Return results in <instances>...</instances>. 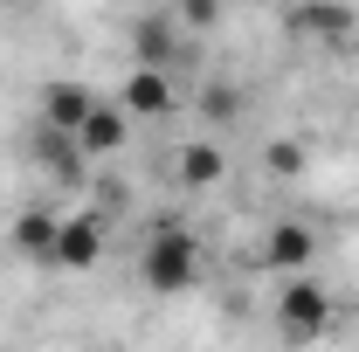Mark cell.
I'll return each mask as SVG.
<instances>
[{
	"mask_svg": "<svg viewBox=\"0 0 359 352\" xmlns=\"http://www.w3.org/2000/svg\"><path fill=\"white\" fill-rule=\"evenodd\" d=\"M194 269H201V242H194L180 221H159V235H152L145 256H138L145 290H152V297H180V290H194Z\"/></svg>",
	"mask_w": 359,
	"mask_h": 352,
	"instance_id": "6da1fadb",
	"label": "cell"
},
{
	"mask_svg": "<svg viewBox=\"0 0 359 352\" xmlns=\"http://www.w3.org/2000/svg\"><path fill=\"white\" fill-rule=\"evenodd\" d=\"M339 325V304H332V290L311 283V276H283V290H276V332L290 339V346H311Z\"/></svg>",
	"mask_w": 359,
	"mask_h": 352,
	"instance_id": "7a4b0ae2",
	"label": "cell"
},
{
	"mask_svg": "<svg viewBox=\"0 0 359 352\" xmlns=\"http://www.w3.org/2000/svg\"><path fill=\"white\" fill-rule=\"evenodd\" d=\"M180 104V90H173V69H125V83H118V111L125 118H166Z\"/></svg>",
	"mask_w": 359,
	"mask_h": 352,
	"instance_id": "3957f363",
	"label": "cell"
},
{
	"mask_svg": "<svg viewBox=\"0 0 359 352\" xmlns=\"http://www.w3.org/2000/svg\"><path fill=\"white\" fill-rule=\"evenodd\" d=\"M104 256V215H62L55 228V263L62 269H97Z\"/></svg>",
	"mask_w": 359,
	"mask_h": 352,
	"instance_id": "277c9868",
	"label": "cell"
},
{
	"mask_svg": "<svg viewBox=\"0 0 359 352\" xmlns=\"http://www.w3.org/2000/svg\"><path fill=\"white\" fill-rule=\"evenodd\" d=\"M173 180H180V194H208V187L228 180V152L215 145V138H194V145H180Z\"/></svg>",
	"mask_w": 359,
	"mask_h": 352,
	"instance_id": "5b68a950",
	"label": "cell"
},
{
	"mask_svg": "<svg viewBox=\"0 0 359 352\" xmlns=\"http://www.w3.org/2000/svg\"><path fill=\"white\" fill-rule=\"evenodd\" d=\"M90 111H97V90H83V83H48V90H42V132L76 138Z\"/></svg>",
	"mask_w": 359,
	"mask_h": 352,
	"instance_id": "8992f818",
	"label": "cell"
},
{
	"mask_svg": "<svg viewBox=\"0 0 359 352\" xmlns=\"http://www.w3.org/2000/svg\"><path fill=\"white\" fill-rule=\"evenodd\" d=\"M318 256V235L304 228V221H276L269 228V242H263V263L269 269H283V276H304Z\"/></svg>",
	"mask_w": 359,
	"mask_h": 352,
	"instance_id": "52a82bcc",
	"label": "cell"
},
{
	"mask_svg": "<svg viewBox=\"0 0 359 352\" xmlns=\"http://www.w3.org/2000/svg\"><path fill=\"white\" fill-rule=\"evenodd\" d=\"M283 28L304 35V42H346L353 35V7H304V0H290Z\"/></svg>",
	"mask_w": 359,
	"mask_h": 352,
	"instance_id": "ba28073f",
	"label": "cell"
},
{
	"mask_svg": "<svg viewBox=\"0 0 359 352\" xmlns=\"http://www.w3.org/2000/svg\"><path fill=\"white\" fill-rule=\"evenodd\" d=\"M125 125H132V118H125L118 104H97V111L83 118V132H76V152H83V159H111V152H125Z\"/></svg>",
	"mask_w": 359,
	"mask_h": 352,
	"instance_id": "9c48e42d",
	"label": "cell"
},
{
	"mask_svg": "<svg viewBox=\"0 0 359 352\" xmlns=\"http://www.w3.org/2000/svg\"><path fill=\"white\" fill-rule=\"evenodd\" d=\"M55 228H62V215L28 208V215H14L7 242H14V256H28V263H55Z\"/></svg>",
	"mask_w": 359,
	"mask_h": 352,
	"instance_id": "30bf717a",
	"label": "cell"
},
{
	"mask_svg": "<svg viewBox=\"0 0 359 352\" xmlns=\"http://www.w3.org/2000/svg\"><path fill=\"white\" fill-rule=\"evenodd\" d=\"M35 159H42V173L55 180V187H83V152H76V138H62V132H42Z\"/></svg>",
	"mask_w": 359,
	"mask_h": 352,
	"instance_id": "8fae6325",
	"label": "cell"
},
{
	"mask_svg": "<svg viewBox=\"0 0 359 352\" xmlns=\"http://www.w3.org/2000/svg\"><path fill=\"white\" fill-rule=\"evenodd\" d=\"M173 55H180V35H173L166 14L138 21V62H145V69H173Z\"/></svg>",
	"mask_w": 359,
	"mask_h": 352,
	"instance_id": "7c38bea8",
	"label": "cell"
},
{
	"mask_svg": "<svg viewBox=\"0 0 359 352\" xmlns=\"http://www.w3.org/2000/svg\"><path fill=\"white\" fill-rule=\"evenodd\" d=\"M180 28H215V0H180Z\"/></svg>",
	"mask_w": 359,
	"mask_h": 352,
	"instance_id": "4fadbf2b",
	"label": "cell"
},
{
	"mask_svg": "<svg viewBox=\"0 0 359 352\" xmlns=\"http://www.w3.org/2000/svg\"><path fill=\"white\" fill-rule=\"evenodd\" d=\"M208 111H215V118H235V111H242V97H235L228 83H215V90H208Z\"/></svg>",
	"mask_w": 359,
	"mask_h": 352,
	"instance_id": "5bb4252c",
	"label": "cell"
},
{
	"mask_svg": "<svg viewBox=\"0 0 359 352\" xmlns=\"http://www.w3.org/2000/svg\"><path fill=\"white\" fill-rule=\"evenodd\" d=\"M269 166H276V173H297V166H304V152H297V145H276V152H269Z\"/></svg>",
	"mask_w": 359,
	"mask_h": 352,
	"instance_id": "9a60e30c",
	"label": "cell"
},
{
	"mask_svg": "<svg viewBox=\"0 0 359 352\" xmlns=\"http://www.w3.org/2000/svg\"><path fill=\"white\" fill-rule=\"evenodd\" d=\"M283 7H290V0H283Z\"/></svg>",
	"mask_w": 359,
	"mask_h": 352,
	"instance_id": "2e32d148",
	"label": "cell"
}]
</instances>
